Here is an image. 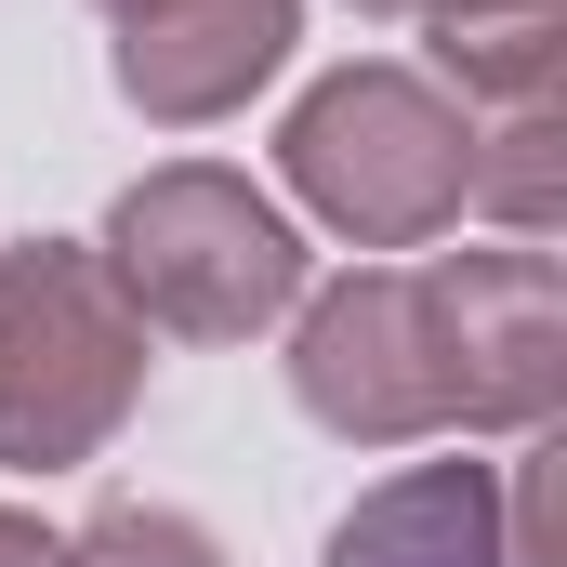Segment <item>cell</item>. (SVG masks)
I'll use <instances>...</instances> for the list:
<instances>
[{"label":"cell","mask_w":567,"mask_h":567,"mask_svg":"<svg viewBox=\"0 0 567 567\" xmlns=\"http://www.w3.org/2000/svg\"><path fill=\"white\" fill-rule=\"evenodd\" d=\"M449 303V370H462V435H542L567 410V278L555 251H435Z\"/></svg>","instance_id":"cell-5"},{"label":"cell","mask_w":567,"mask_h":567,"mask_svg":"<svg viewBox=\"0 0 567 567\" xmlns=\"http://www.w3.org/2000/svg\"><path fill=\"white\" fill-rule=\"evenodd\" d=\"M145 330L93 238H13L0 251V475L106 462V435L145 410Z\"/></svg>","instance_id":"cell-2"},{"label":"cell","mask_w":567,"mask_h":567,"mask_svg":"<svg viewBox=\"0 0 567 567\" xmlns=\"http://www.w3.org/2000/svg\"><path fill=\"white\" fill-rule=\"evenodd\" d=\"M278 172L290 198L357 238V251H423L462 225V185H475V120L435 93L423 66L370 53V66H330L303 106L278 120Z\"/></svg>","instance_id":"cell-3"},{"label":"cell","mask_w":567,"mask_h":567,"mask_svg":"<svg viewBox=\"0 0 567 567\" xmlns=\"http://www.w3.org/2000/svg\"><path fill=\"white\" fill-rule=\"evenodd\" d=\"M317 567H515L502 555V462L449 449V462H410V475L357 488Z\"/></svg>","instance_id":"cell-7"},{"label":"cell","mask_w":567,"mask_h":567,"mask_svg":"<svg viewBox=\"0 0 567 567\" xmlns=\"http://www.w3.org/2000/svg\"><path fill=\"white\" fill-rule=\"evenodd\" d=\"M106 27H120V40H106L120 106L158 120V133H212V120H238V106L290 66L303 0H133V13H106Z\"/></svg>","instance_id":"cell-6"},{"label":"cell","mask_w":567,"mask_h":567,"mask_svg":"<svg viewBox=\"0 0 567 567\" xmlns=\"http://www.w3.org/2000/svg\"><path fill=\"white\" fill-rule=\"evenodd\" d=\"M93 265L172 343H251V330H278L290 303H303V225H290L251 172L172 158V172H133L120 185Z\"/></svg>","instance_id":"cell-1"},{"label":"cell","mask_w":567,"mask_h":567,"mask_svg":"<svg viewBox=\"0 0 567 567\" xmlns=\"http://www.w3.org/2000/svg\"><path fill=\"white\" fill-rule=\"evenodd\" d=\"M93 13H133V0H93Z\"/></svg>","instance_id":"cell-13"},{"label":"cell","mask_w":567,"mask_h":567,"mask_svg":"<svg viewBox=\"0 0 567 567\" xmlns=\"http://www.w3.org/2000/svg\"><path fill=\"white\" fill-rule=\"evenodd\" d=\"M435 93L462 120H515V106H567V0H502V13H449L435 27Z\"/></svg>","instance_id":"cell-8"},{"label":"cell","mask_w":567,"mask_h":567,"mask_svg":"<svg viewBox=\"0 0 567 567\" xmlns=\"http://www.w3.org/2000/svg\"><path fill=\"white\" fill-rule=\"evenodd\" d=\"M0 567H66V542H53L40 515H13V502H0Z\"/></svg>","instance_id":"cell-11"},{"label":"cell","mask_w":567,"mask_h":567,"mask_svg":"<svg viewBox=\"0 0 567 567\" xmlns=\"http://www.w3.org/2000/svg\"><path fill=\"white\" fill-rule=\"evenodd\" d=\"M462 212H488L515 251H555V212H567V106L475 120V185H462Z\"/></svg>","instance_id":"cell-9"},{"label":"cell","mask_w":567,"mask_h":567,"mask_svg":"<svg viewBox=\"0 0 567 567\" xmlns=\"http://www.w3.org/2000/svg\"><path fill=\"white\" fill-rule=\"evenodd\" d=\"M66 567H225V542H212L198 515H172V502H106V515L66 542Z\"/></svg>","instance_id":"cell-10"},{"label":"cell","mask_w":567,"mask_h":567,"mask_svg":"<svg viewBox=\"0 0 567 567\" xmlns=\"http://www.w3.org/2000/svg\"><path fill=\"white\" fill-rule=\"evenodd\" d=\"M290 396L343 449H423L462 435V370H449V303L435 265H357V278L290 303Z\"/></svg>","instance_id":"cell-4"},{"label":"cell","mask_w":567,"mask_h":567,"mask_svg":"<svg viewBox=\"0 0 567 567\" xmlns=\"http://www.w3.org/2000/svg\"><path fill=\"white\" fill-rule=\"evenodd\" d=\"M357 13H383V27H449V13H502V0H357Z\"/></svg>","instance_id":"cell-12"}]
</instances>
